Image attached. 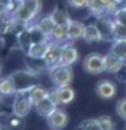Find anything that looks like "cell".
Here are the masks:
<instances>
[{"mask_svg":"<svg viewBox=\"0 0 126 130\" xmlns=\"http://www.w3.org/2000/svg\"><path fill=\"white\" fill-rule=\"evenodd\" d=\"M85 31V24L80 20H71L68 24V42H76L79 39H83Z\"/></svg>","mask_w":126,"mask_h":130,"instance_id":"obj_13","label":"cell"},{"mask_svg":"<svg viewBox=\"0 0 126 130\" xmlns=\"http://www.w3.org/2000/svg\"><path fill=\"white\" fill-rule=\"evenodd\" d=\"M115 111H117V115H118V117L126 121V98H123V99H119V100L117 102Z\"/></svg>","mask_w":126,"mask_h":130,"instance_id":"obj_29","label":"cell"},{"mask_svg":"<svg viewBox=\"0 0 126 130\" xmlns=\"http://www.w3.org/2000/svg\"><path fill=\"white\" fill-rule=\"evenodd\" d=\"M67 4L76 10H83V8H87L88 0H67Z\"/></svg>","mask_w":126,"mask_h":130,"instance_id":"obj_30","label":"cell"},{"mask_svg":"<svg viewBox=\"0 0 126 130\" xmlns=\"http://www.w3.org/2000/svg\"><path fill=\"white\" fill-rule=\"evenodd\" d=\"M14 117H15V115H14ZM22 121H23V118L15 117V118H12V119H10V122H8V126H10L11 129H19L20 126H22Z\"/></svg>","mask_w":126,"mask_h":130,"instance_id":"obj_32","label":"cell"},{"mask_svg":"<svg viewBox=\"0 0 126 130\" xmlns=\"http://www.w3.org/2000/svg\"><path fill=\"white\" fill-rule=\"evenodd\" d=\"M83 39L87 43H98V42L102 41V35H100V32H99V30H98L95 23L85 24V31H84Z\"/></svg>","mask_w":126,"mask_h":130,"instance_id":"obj_18","label":"cell"},{"mask_svg":"<svg viewBox=\"0 0 126 130\" xmlns=\"http://www.w3.org/2000/svg\"><path fill=\"white\" fill-rule=\"evenodd\" d=\"M79 60V50L72 42H65L62 43L61 49V57H60V64L58 65H67L72 67L73 64L77 62Z\"/></svg>","mask_w":126,"mask_h":130,"instance_id":"obj_7","label":"cell"},{"mask_svg":"<svg viewBox=\"0 0 126 130\" xmlns=\"http://www.w3.org/2000/svg\"><path fill=\"white\" fill-rule=\"evenodd\" d=\"M114 22L122 24V26H126V6H122L118 11L114 12L113 15Z\"/></svg>","mask_w":126,"mask_h":130,"instance_id":"obj_28","label":"cell"},{"mask_svg":"<svg viewBox=\"0 0 126 130\" xmlns=\"http://www.w3.org/2000/svg\"><path fill=\"white\" fill-rule=\"evenodd\" d=\"M110 52L118 56L123 62H126V41H114V42H111V50Z\"/></svg>","mask_w":126,"mask_h":130,"instance_id":"obj_22","label":"cell"},{"mask_svg":"<svg viewBox=\"0 0 126 130\" xmlns=\"http://www.w3.org/2000/svg\"><path fill=\"white\" fill-rule=\"evenodd\" d=\"M118 2H119L122 6H126V0H118Z\"/></svg>","mask_w":126,"mask_h":130,"instance_id":"obj_35","label":"cell"},{"mask_svg":"<svg viewBox=\"0 0 126 130\" xmlns=\"http://www.w3.org/2000/svg\"><path fill=\"white\" fill-rule=\"evenodd\" d=\"M87 10L91 12L92 15H95L96 18H100V16L108 15L107 11H106V8L103 7V4L100 3V0H88Z\"/></svg>","mask_w":126,"mask_h":130,"instance_id":"obj_21","label":"cell"},{"mask_svg":"<svg viewBox=\"0 0 126 130\" xmlns=\"http://www.w3.org/2000/svg\"><path fill=\"white\" fill-rule=\"evenodd\" d=\"M49 95H50V91L46 89L45 87H42L41 84H37L35 87H33L30 91H28V96H30V99H31L34 106L37 103H39L41 100H43L45 98H48Z\"/></svg>","mask_w":126,"mask_h":130,"instance_id":"obj_19","label":"cell"},{"mask_svg":"<svg viewBox=\"0 0 126 130\" xmlns=\"http://www.w3.org/2000/svg\"><path fill=\"white\" fill-rule=\"evenodd\" d=\"M34 108H35V111L39 117L48 118L49 115H52V114L58 108V104H57L54 102V99L49 95L48 98H45L43 100H41L39 103H37L34 106Z\"/></svg>","mask_w":126,"mask_h":130,"instance_id":"obj_11","label":"cell"},{"mask_svg":"<svg viewBox=\"0 0 126 130\" xmlns=\"http://www.w3.org/2000/svg\"><path fill=\"white\" fill-rule=\"evenodd\" d=\"M68 114L62 108H57L52 115H49L46 118L48 126L50 130H62L67 127L68 125Z\"/></svg>","mask_w":126,"mask_h":130,"instance_id":"obj_9","label":"cell"},{"mask_svg":"<svg viewBox=\"0 0 126 130\" xmlns=\"http://www.w3.org/2000/svg\"><path fill=\"white\" fill-rule=\"evenodd\" d=\"M2 71H3V65H2V62H0V77H2Z\"/></svg>","mask_w":126,"mask_h":130,"instance_id":"obj_36","label":"cell"},{"mask_svg":"<svg viewBox=\"0 0 126 130\" xmlns=\"http://www.w3.org/2000/svg\"><path fill=\"white\" fill-rule=\"evenodd\" d=\"M50 16H52L54 24H60V26H68L72 20L69 14H68V11L65 8H61V7H56L50 12Z\"/></svg>","mask_w":126,"mask_h":130,"instance_id":"obj_16","label":"cell"},{"mask_svg":"<svg viewBox=\"0 0 126 130\" xmlns=\"http://www.w3.org/2000/svg\"><path fill=\"white\" fill-rule=\"evenodd\" d=\"M83 68L85 72L91 73V75H100L106 72L104 69V56L99 53H91V54L85 56L83 60Z\"/></svg>","mask_w":126,"mask_h":130,"instance_id":"obj_4","label":"cell"},{"mask_svg":"<svg viewBox=\"0 0 126 130\" xmlns=\"http://www.w3.org/2000/svg\"><path fill=\"white\" fill-rule=\"evenodd\" d=\"M11 6L4 2H0V19L6 18L7 15H11Z\"/></svg>","mask_w":126,"mask_h":130,"instance_id":"obj_31","label":"cell"},{"mask_svg":"<svg viewBox=\"0 0 126 130\" xmlns=\"http://www.w3.org/2000/svg\"><path fill=\"white\" fill-rule=\"evenodd\" d=\"M115 75H117V79L119 80V81H123V83H126V64L115 73Z\"/></svg>","mask_w":126,"mask_h":130,"instance_id":"obj_33","label":"cell"},{"mask_svg":"<svg viewBox=\"0 0 126 130\" xmlns=\"http://www.w3.org/2000/svg\"><path fill=\"white\" fill-rule=\"evenodd\" d=\"M49 77L54 87H65L71 85L73 80V71L72 67L67 65H56L49 69Z\"/></svg>","mask_w":126,"mask_h":130,"instance_id":"obj_2","label":"cell"},{"mask_svg":"<svg viewBox=\"0 0 126 130\" xmlns=\"http://www.w3.org/2000/svg\"><path fill=\"white\" fill-rule=\"evenodd\" d=\"M96 95L103 100H110L113 98H115L118 89H117V84L114 81L108 80V79H104V80H100L99 83L96 84Z\"/></svg>","mask_w":126,"mask_h":130,"instance_id":"obj_8","label":"cell"},{"mask_svg":"<svg viewBox=\"0 0 126 130\" xmlns=\"http://www.w3.org/2000/svg\"><path fill=\"white\" fill-rule=\"evenodd\" d=\"M95 24L102 35V41H104V42H114V35H113L114 19H113V16L106 15V16L96 18Z\"/></svg>","mask_w":126,"mask_h":130,"instance_id":"obj_6","label":"cell"},{"mask_svg":"<svg viewBox=\"0 0 126 130\" xmlns=\"http://www.w3.org/2000/svg\"><path fill=\"white\" fill-rule=\"evenodd\" d=\"M113 35H114V41H126V26H122V24L114 22Z\"/></svg>","mask_w":126,"mask_h":130,"instance_id":"obj_24","label":"cell"},{"mask_svg":"<svg viewBox=\"0 0 126 130\" xmlns=\"http://www.w3.org/2000/svg\"><path fill=\"white\" fill-rule=\"evenodd\" d=\"M125 64L126 62H123L119 57L115 56L111 52L107 53V54H104V69H106V72H108V73H117Z\"/></svg>","mask_w":126,"mask_h":130,"instance_id":"obj_14","label":"cell"},{"mask_svg":"<svg viewBox=\"0 0 126 130\" xmlns=\"http://www.w3.org/2000/svg\"><path fill=\"white\" fill-rule=\"evenodd\" d=\"M16 93L15 84L12 81L11 76H2L0 77V96L2 98H8V96H14Z\"/></svg>","mask_w":126,"mask_h":130,"instance_id":"obj_15","label":"cell"},{"mask_svg":"<svg viewBox=\"0 0 126 130\" xmlns=\"http://www.w3.org/2000/svg\"><path fill=\"white\" fill-rule=\"evenodd\" d=\"M98 121L102 126V130H115V123L110 115H100Z\"/></svg>","mask_w":126,"mask_h":130,"instance_id":"obj_27","label":"cell"},{"mask_svg":"<svg viewBox=\"0 0 126 130\" xmlns=\"http://www.w3.org/2000/svg\"><path fill=\"white\" fill-rule=\"evenodd\" d=\"M35 26L38 27L39 30L49 38V35H50V32H52L53 28H54L56 24H54V22H53L50 14H49V15H43V16H41V18L37 19Z\"/></svg>","mask_w":126,"mask_h":130,"instance_id":"obj_20","label":"cell"},{"mask_svg":"<svg viewBox=\"0 0 126 130\" xmlns=\"http://www.w3.org/2000/svg\"><path fill=\"white\" fill-rule=\"evenodd\" d=\"M10 76L15 84L16 93L28 92L33 87L38 84V75L31 72L30 69H19V71L12 72Z\"/></svg>","mask_w":126,"mask_h":130,"instance_id":"obj_1","label":"cell"},{"mask_svg":"<svg viewBox=\"0 0 126 130\" xmlns=\"http://www.w3.org/2000/svg\"><path fill=\"white\" fill-rule=\"evenodd\" d=\"M18 2L24 4L27 8H30L35 15H38L42 10V0H18Z\"/></svg>","mask_w":126,"mask_h":130,"instance_id":"obj_26","label":"cell"},{"mask_svg":"<svg viewBox=\"0 0 126 130\" xmlns=\"http://www.w3.org/2000/svg\"><path fill=\"white\" fill-rule=\"evenodd\" d=\"M79 130H80V129H79Z\"/></svg>","mask_w":126,"mask_h":130,"instance_id":"obj_38","label":"cell"},{"mask_svg":"<svg viewBox=\"0 0 126 130\" xmlns=\"http://www.w3.org/2000/svg\"><path fill=\"white\" fill-rule=\"evenodd\" d=\"M80 130H102V126L98 121V118H89V119H84L80 123Z\"/></svg>","mask_w":126,"mask_h":130,"instance_id":"obj_23","label":"cell"},{"mask_svg":"<svg viewBox=\"0 0 126 130\" xmlns=\"http://www.w3.org/2000/svg\"><path fill=\"white\" fill-rule=\"evenodd\" d=\"M100 3L103 4V7L106 8L108 15H114V12L118 11L122 7V4L118 2V0H100Z\"/></svg>","mask_w":126,"mask_h":130,"instance_id":"obj_25","label":"cell"},{"mask_svg":"<svg viewBox=\"0 0 126 130\" xmlns=\"http://www.w3.org/2000/svg\"><path fill=\"white\" fill-rule=\"evenodd\" d=\"M75 89L71 85H65V87H54L50 91V96L54 99V102L60 106H67L72 103L75 99Z\"/></svg>","mask_w":126,"mask_h":130,"instance_id":"obj_5","label":"cell"},{"mask_svg":"<svg viewBox=\"0 0 126 130\" xmlns=\"http://www.w3.org/2000/svg\"><path fill=\"white\" fill-rule=\"evenodd\" d=\"M12 114L15 117L19 118H24L27 117L30 111L34 108V104L28 96V92H18L14 95V99H12Z\"/></svg>","mask_w":126,"mask_h":130,"instance_id":"obj_3","label":"cell"},{"mask_svg":"<svg viewBox=\"0 0 126 130\" xmlns=\"http://www.w3.org/2000/svg\"><path fill=\"white\" fill-rule=\"evenodd\" d=\"M50 39L42 41V42H37V43H31L30 47L26 50L28 58H37V60H43L45 54H46L49 46H50Z\"/></svg>","mask_w":126,"mask_h":130,"instance_id":"obj_12","label":"cell"},{"mask_svg":"<svg viewBox=\"0 0 126 130\" xmlns=\"http://www.w3.org/2000/svg\"><path fill=\"white\" fill-rule=\"evenodd\" d=\"M0 130H6V129H4V126H3L2 123H0Z\"/></svg>","mask_w":126,"mask_h":130,"instance_id":"obj_37","label":"cell"},{"mask_svg":"<svg viewBox=\"0 0 126 130\" xmlns=\"http://www.w3.org/2000/svg\"><path fill=\"white\" fill-rule=\"evenodd\" d=\"M6 114V106H4V102H3V98L0 96V117Z\"/></svg>","mask_w":126,"mask_h":130,"instance_id":"obj_34","label":"cell"},{"mask_svg":"<svg viewBox=\"0 0 126 130\" xmlns=\"http://www.w3.org/2000/svg\"><path fill=\"white\" fill-rule=\"evenodd\" d=\"M49 39L52 42H57V43H65L68 42V26H60L56 24L54 28L52 30Z\"/></svg>","mask_w":126,"mask_h":130,"instance_id":"obj_17","label":"cell"},{"mask_svg":"<svg viewBox=\"0 0 126 130\" xmlns=\"http://www.w3.org/2000/svg\"><path fill=\"white\" fill-rule=\"evenodd\" d=\"M61 49H62V43H57V42H50L46 54L43 57V61L46 64L48 71L53 67L60 64V57H61Z\"/></svg>","mask_w":126,"mask_h":130,"instance_id":"obj_10","label":"cell"}]
</instances>
